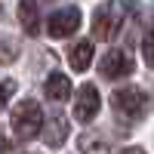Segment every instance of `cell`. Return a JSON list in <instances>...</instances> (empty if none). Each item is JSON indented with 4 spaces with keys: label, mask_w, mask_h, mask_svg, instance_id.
<instances>
[{
    "label": "cell",
    "mask_w": 154,
    "mask_h": 154,
    "mask_svg": "<svg viewBox=\"0 0 154 154\" xmlns=\"http://www.w3.org/2000/svg\"><path fill=\"white\" fill-rule=\"evenodd\" d=\"M126 22V3L123 0H108L93 12V34L99 40H114L117 31Z\"/></svg>",
    "instance_id": "obj_1"
},
{
    "label": "cell",
    "mask_w": 154,
    "mask_h": 154,
    "mask_svg": "<svg viewBox=\"0 0 154 154\" xmlns=\"http://www.w3.org/2000/svg\"><path fill=\"white\" fill-rule=\"evenodd\" d=\"M111 105H114L117 114H123V117H130V120H139V117H145L151 111L154 99L145 89H139V86H123V89H117V93L111 96Z\"/></svg>",
    "instance_id": "obj_2"
},
{
    "label": "cell",
    "mask_w": 154,
    "mask_h": 154,
    "mask_svg": "<svg viewBox=\"0 0 154 154\" xmlns=\"http://www.w3.org/2000/svg\"><path fill=\"white\" fill-rule=\"evenodd\" d=\"M12 133H16L22 142H28V139H34L37 133H40V126H43V111L40 105H37L34 99H25L19 102L16 108H12Z\"/></svg>",
    "instance_id": "obj_3"
},
{
    "label": "cell",
    "mask_w": 154,
    "mask_h": 154,
    "mask_svg": "<svg viewBox=\"0 0 154 154\" xmlns=\"http://www.w3.org/2000/svg\"><path fill=\"white\" fill-rule=\"evenodd\" d=\"M77 28H80V9H77V6L59 9V12H53L49 22H46L49 37H68V34H74Z\"/></svg>",
    "instance_id": "obj_4"
},
{
    "label": "cell",
    "mask_w": 154,
    "mask_h": 154,
    "mask_svg": "<svg viewBox=\"0 0 154 154\" xmlns=\"http://www.w3.org/2000/svg\"><path fill=\"white\" fill-rule=\"evenodd\" d=\"M99 89L93 83H83L80 89H77V96H74V117L86 123V120H93L96 114H99Z\"/></svg>",
    "instance_id": "obj_5"
},
{
    "label": "cell",
    "mask_w": 154,
    "mask_h": 154,
    "mask_svg": "<svg viewBox=\"0 0 154 154\" xmlns=\"http://www.w3.org/2000/svg\"><path fill=\"white\" fill-rule=\"evenodd\" d=\"M133 71V56L130 49H111V53L102 59V74L108 80H117V77H126Z\"/></svg>",
    "instance_id": "obj_6"
},
{
    "label": "cell",
    "mask_w": 154,
    "mask_h": 154,
    "mask_svg": "<svg viewBox=\"0 0 154 154\" xmlns=\"http://www.w3.org/2000/svg\"><path fill=\"white\" fill-rule=\"evenodd\" d=\"M19 19H22V28L28 31L31 37L40 34V12H37V0H19Z\"/></svg>",
    "instance_id": "obj_7"
},
{
    "label": "cell",
    "mask_w": 154,
    "mask_h": 154,
    "mask_svg": "<svg viewBox=\"0 0 154 154\" xmlns=\"http://www.w3.org/2000/svg\"><path fill=\"white\" fill-rule=\"evenodd\" d=\"M65 139H68V120L65 117H49L46 130H43V142L49 148H62Z\"/></svg>",
    "instance_id": "obj_8"
},
{
    "label": "cell",
    "mask_w": 154,
    "mask_h": 154,
    "mask_svg": "<svg viewBox=\"0 0 154 154\" xmlns=\"http://www.w3.org/2000/svg\"><path fill=\"white\" fill-rule=\"evenodd\" d=\"M68 62H71V68H74V71H86V68H89V62H93V43H89V40L74 43V46L68 49Z\"/></svg>",
    "instance_id": "obj_9"
},
{
    "label": "cell",
    "mask_w": 154,
    "mask_h": 154,
    "mask_svg": "<svg viewBox=\"0 0 154 154\" xmlns=\"http://www.w3.org/2000/svg\"><path fill=\"white\" fill-rule=\"evenodd\" d=\"M43 89H46V96H49V99H56V102H65V99L71 96V80H68L65 74H49Z\"/></svg>",
    "instance_id": "obj_10"
},
{
    "label": "cell",
    "mask_w": 154,
    "mask_h": 154,
    "mask_svg": "<svg viewBox=\"0 0 154 154\" xmlns=\"http://www.w3.org/2000/svg\"><path fill=\"white\" fill-rule=\"evenodd\" d=\"M142 53H145V62L154 68V31L145 37V43H142Z\"/></svg>",
    "instance_id": "obj_11"
},
{
    "label": "cell",
    "mask_w": 154,
    "mask_h": 154,
    "mask_svg": "<svg viewBox=\"0 0 154 154\" xmlns=\"http://www.w3.org/2000/svg\"><path fill=\"white\" fill-rule=\"evenodd\" d=\"M12 89H16V83H12V80H3V96H0V99H3V102H9Z\"/></svg>",
    "instance_id": "obj_12"
},
{
    "label": "cell",
    "mask_w": 154,
    "mask_h": 154,
    "mask_svg": "<svg viewBox=\"0 0 154 154\" xmlns=\"http://www.w3.org/2000/svg\"><path fill=\"white\" fill-rule=\"evenodd\" d=\"M117 154H148L145 148H136V145H130V148H120Z\"/></svg>",
    "instance_id": "obj_13"
}]
</instances>
